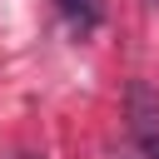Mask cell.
Listing matches in <instances>:
<instances>
[{
  "instance_id": "1",
  "label": "cell",
  "mask_w": 159,
  "mask_h": 159,
  "mask_svg": "<svg viewBox=\"0 0 159 159\" xmlns=\"http://www.w3.org/2000/svg\"><path fill=\"white\" fill-rule=\"evenodd\" d=\"M129 124H134L139 139L159 134V94L149 84H129Z\"/></svg>"
},
{
  "instance_id": "3",
  "label": "cell",
  "mask_w": 159,
  "mask_h": 159,
  "mask_svg": "<svg viewBox=\"0 0 159 159\" xmlns=\"http://www.w3.org/2000/svg\"><path fill=\"white\" fill-rule=\"evenodd\" d=\"M139 149H144V159H159V134H149V139H139Z\"/></svg>"
},
{
  "instance_id": "4",
  "label": "cell",
  "mask_w": 159,
  "mask_h": 159,
  "mask_svg": "<svg viewBox=\"0 0 159 159\" xmlns=\"http://www.w3.org/2000/svg\"><path fill=\"white\" fill-rule=\"evenodd\" d=\"M144 5H149V10H154V5H159V0H144Z\"/></svg>"
},
{
  "instance_id": "2",
  "label": "cell",
  "mask_w": 159,
  "mask_h": 159,
  "mask_svg": "<svg viewBox=\"0 0 159 159\" xmlns=\"http://www.w3.org/2000/svg\"><path fill=\"white\" fill-rule=\"evenodd\" d=\"M60 5V15L75 25V30H94L99 20H104V0H55Z\"/></svg>"
}]
</instances>
